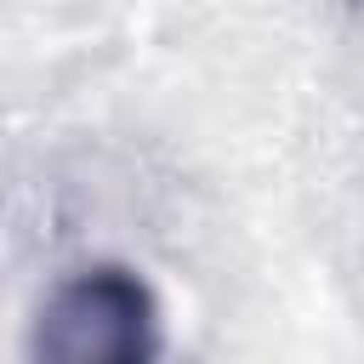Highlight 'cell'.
Wrapping results in <instances>:
<instances>
[{
	"mask_svg": "<svg viewBox=\"0 0 364 364\" xmlns=\"http://www.w3.org/2000/svg\"><path fill=\"white\" fill-rule=\"evenodd\" d=\"M40 364H148L142 296L119 279L68 284L40 324Z\"/></svg>",
	"mask_w": 364,
	"mask_h": 364,
	"instance_id": "1",
	"label": "cell"
}]
</instances>
